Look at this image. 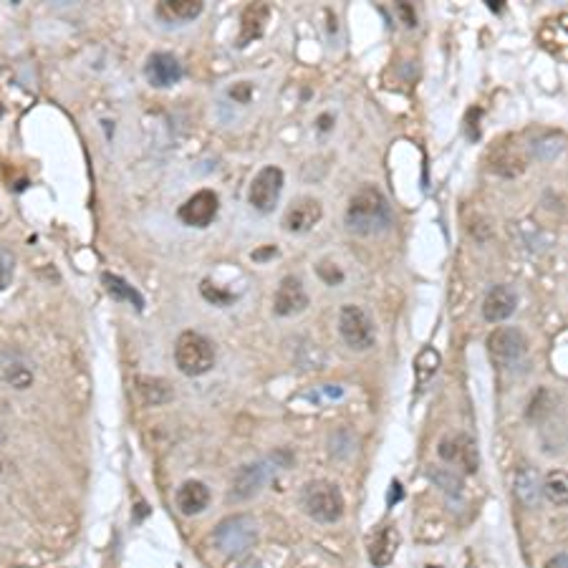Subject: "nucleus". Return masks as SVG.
Masks as SVG:
<instances>
[{
	"instance_id": "obj_1",
	"label": "nucleus",
	"mask_w": 568,
	"mask_h": 568,
	"mask_svg": "<svg viewBox=\"0 0 568 568\" xmlns=\"http://www.w3.org/2000/svg\"><path fill=\"white\" fill-rule=\"evenodd\" d=\"M344 225L349 233L359 235V238H369V235H379L389 230L392 225V208L389 200L379 187L364 185L351 195L349 205H346Z\"/></svg>"
},
{
	"instance_id": "obj_2",
	"label": "nucleus",
	"mask_w": 568,
	"mask_h": 568,
	"mask_svg": "<svg viewBox=\"0 0 568 568\" xmlns=\"http://www.w3.org/2000/svg\"><path fill=\"white\" fill-rule=\"evenodd\" d=\"M301 505L316 523H339L344 518V495L339 485L326 483V480H314L308 483L301 493Z\"/></svg>"
},
{
	"instance_id": "obj_3",
	"label": "nucleus",
	"mask_w": 568,
	"mask_h": 568,
	"mask_svg": "<svg viewBox=\"0 0 568 568\" xmlns=\"http://www.w3.org/2000/svg\"><path fill=\"white\" fill-rule=\"evenodd\" d=\"M175 364L187 377H200L215 367V346L208 336L185 331L175 344Z\"/></svg>"
},
{
	"instance_id": "obj_4",
	"label": "nucleus",
	"mask_w": 568,
	"mask_h": 568,
	"mask_svg": "<svg viewBox=\"0 0 568 568\" xmlns=\"http://www.w3.org/2000/svg\"><path fill=\"white\" fill-rule=\"evenodd\" d=\"M291 457L286 452H276L268 460L253 462V465H245V468L238 470V475L233 478V490H230V498L233 500H248L253 495L261 493L273 478H276L278 470L286 468V462Z\"/></svg>"
},
{
	"instance_id": "obj_5",
	"label": "nucleus",
	"mask_w": 568,
	"mask_h": 568,
	"mask_svg": "<svg viewBox=\"0 0 568 568\" xmlns=\"http://www.w3.org/2000/svg\"><path fill=\"white\" fill-rule=\"evenodd\" d=\"M488 351L495 367L505 369V372H515L528 359V339L521 329L500 326L488 336Z\"/></svg>"
},
{
	"instance_id": "obj_6",
	"label": "nucleus",
	"mask_w": 568,
	"mask_h": 568,
	"mask_svg": "<svg viewBox=\"0 0 568 568\" xmlns=\"http://www.w3.org/2000/svg\"><path fill=\"white\" fill-rule=\"evenodd\" d=\"M258 538V526L250 515H230L225 521L218 523L213 533L215 548H220L228 556L235 553H245Z\"/></svg>"
},
{
	"instance_id": "obj_7",
	"label": "nucleus",
	"mask_w": 568,
	"mask_h": 568,
	"mask_svg": "<svg viewBox=\"0 0 568 568\" xmlns=\"http://www.w3.org/2000/svg\"><path fill=\"white\" fill-rule=\"evenodd\" d=\"M339 334L344 344L351 351H367L372 349L377 334H374V324L369 314L361 306H344L339 314Z\"/></svg>"
},
{
	"instance_id": "obj_8",
	"label": "nucleus",
	"mask_w": 568,
	"mask_h": 568,
	"mask_svg": "<svg viewBox=\"0 0 568 568\" xmlns=\"http://www.w3.org/2000/svg\"><path fill=\"white\" fill-rule=\"evenodd\" d=\"M283 172L278 167H266L255 175V180L250 182V192H248V200L258 213H273L278 205V197H281L283 190Z\"/></svg>"
},
{
	"instance_id": "obj_9",
	"label": "nucleus",
	"mask_w": 568,
	"mask_h": 568,
	"mask_svg": "<svg viewBox=\"0 0 568 568\" xmlns=\"http://www.w3.org/2000/svg\"><path fill=\"white\" fill-rule=\"evenodd\" d=\"M440 460L452 465V468H460L462 473H478L480 468V452L475 445L473 437L468 435H452L447 440L440 442Z\"/></svg>"
},
{
	"instance_id": "obj_10",
	"label": "nucleus",
	"mask_w": 568,
	"mask_h": 568,
	"mask_svg": "<svg viewBox=\"0 0 568 568\" xmlns=\"http://www.w3.org/2000/svg\"><path fill=\"white\" fill-rule=\"evenodd\" d=\"M324 218V208L316 197H296V200L288 205L286 215H283V228L288 233H308L319 225V220Z\"/></svg>"
},
{
	"instance_id": "obj_11",
	"label": "nucleus",
	"mask_w": 568,
	"mask_h": 568,
	"mask_svg": "<svg viewBox=\"0 0 568 568\" xmlns=\"http://www.w3.org/2000/svg\"><path fill=\"white\" fill-rule=\"evenodd\" d=\"M220 208V200L213 190H200L190 197L180 208V220L190 228H208L215 220Z\"/></svg>"
},
{
	"instance_id": "obj_12",
	"label": "nucleus",
	"mask_w": 568,
	"mask_h": 568,
	"mask_svg": "<svg viewBox=\"0 0 568 568\" xmlns=\"http://www.w3.org/2000/svg\"><path fill=\"white\" fill-rule=\"evenodd\" d=\"M308 308V293L303 288L301 278L286 276L273 296V314L276 316H296Z\"/></svg>"
},
{
	"instance_id": "obj_13",
	"label": "nucleus",
	"mask_w": 568,
	"mask_h": 568,
	"mask_svg": "<svg viewBox=\"0 0 568 568\" xmlns=\"http://www.w3.org/2000/svg\"><path fill=\"white\" fill-rule=\"evenodd\" d=\"M144 74H147L149 84L157 86V89H167V86L180 84V79L185 76V69L177 61V56L165 54V51H157L147 59L144 64Z\"/></svg>"
},
{
	"instance_id": "obj_14",
	"label": "nucleus",
	"mask_w": 568,
	"mask_h": 568,
	"mask_svg": "<svg viewBox=\"0 0 568 568\" xmlns=\"http://www.w3.org/2000/svg\"><path fill=\"white\" fill-rule=\"evenodd\" d=\"M518 308V293L510 286H493L483 301V316L488 324H503Z\"/></svg>"
},
{
	"instance_id": "obj_15",
	"label": "nucleus",
	"mask_w": 568,
	"mask_h": 568,
	"mask_svg": "<svg viewBox=\"0 0 568 568\" xmlns=\"http://www.w3.org/2000/svg\"><path fill=\"white\" fill-rule=\"evenodd\" d=\"M0 382L13 389H28L33 384V369L18 351H0Z\"/></svg>"
},
{
	"instance_id": "obj_16",
	"label": "nucleus",
	"mask_w": 568,
	"mask_h": 568,
	"mask_svg": "<svg viewBox=\"0 0 568 568\" xmlns=\"http://www.w3.org/2000/svg\"><path fill=\"white\" fill-rule=\"evenodd\" d=\"M175 503L182 515H200L210 505V488L200 480H187L177 490Z\"/></svg>"
},
{
	"instance_id": "obj_17",
	"label": "nucleus",
	"mask_w": 568,
	"mask_h": 568,
	"mask_svg": "<svg viewBox=\"0 0 568 568\" xmlns=\"http://www.w3.org/2000/svg\"><path fill=\"white\" fill-rule=\"evenodd\" d=\"M513 485L515 495H518V500H521L526 508H538V503H541L543 498V485L533 465H521V468L515 470Z\"/></svg>"
},
{
	"instance_id": "obj_18",
	"label": "nucleus",
	"mask_w": 568,
	"mask_h": 568,
	"mask_svg": "<svg viewBox=\"0 0 568 568\" xmlns=\"http://www.w3.org/2000/svg\"><path fill=\"white\" fill-rule=\"evenodd\" d=\"M202 8H205L202 0H165V3L157 6V16L162 21L172 23V26H180V23L195 21L202 13Z\"/></svg>"
},
{
	"instance_id": "obj_19",
	"label": "nucleus",
	"mask_w": 568,
	"mask_h": 568,
	"mask_svg": "<svg viewBox=\"0 0 568 568\" xmlns=\"http://www.w3.org/2000/svg\"><path fill=\"white\" fill-rule=\"evenodd\" d=\"M101 283H104V288L109 291V296L117 298V301H122V303H127V306H132L137 314H142L144 306H147L142 293H139L132 283L124 281V278L114 276V273H104V276H101Z\"/></svg>"
},
{
	"instance_id": "obj_20",
	"label": "nucleus",
	"mask_w": 568,
	"mask_h": 568,
	"mask_svg": "<svg viewBox=\"0 0 568 568\" xmlns=\"http://www.w3.org/2000/svg\"><path fill=\"white\" fill-rule=\"evenodd\" d=\"M397 546H399L397 531H394L392 526L382 528V531L377 533V538L372 541V548H369V558H372L374 566L384 568L387 563H392L394 553H397Z\"/></svg>"
},
{
	"instance_id": "obj_21",
	"label": "nucleus",
	"mask_w": 568,
	"mask_h": 568,
	"mask_svg": "<svg viewBox=\"0 0 568 568\" xmlns=\"http://www.w3.org/2000/svg\"><path fill=\"white\" fill-rule=\"evenodd\" d=\"M266 18H268V6H263V3H253V6L245 8L243 31H240L238 46H248L253 38L261 36L263 26H266Z\"/></svg>"
},
{
	"instance_id": "obj_22",
	"label": "nucleus",
	"mask_w": 568,
	"mask_h": 568,
	"mask_svg": "<svg viewBox=\"0 0 568 568\" xmlns=\"http://www.w3.org/2000/svg\"><path fill=\"white\" fill-rule=\"evenodd\" d=\"M427 475H430L432 483H435L440 490H445V493L455 495V498L457 495H462V478L452 473L450 468H437V465H430V468H427Z\"/></svg>"
},
{
	"instance_id": "obj_23",
	"label": "nucleus",
	"mask_w": 568,
	"mask_h": 568,
	"mask_svg": "<svg viewBox=\"0 0 568 568\" xmlns=\"http://www.w3.org/2000/svg\"><path fill=\"white\" fill-rule=\"evenodd\" d=\"M139 392H142L144 404H152V407L172 399L170 384L162 382V379H144V382H139Z\"/></svg>"
},
{
	"instance_id": "obj_24",
	"label": "nucleus",
	"mask_w": 568,
	"mask_h": 568,
	"mask_svg": "<svg viewBox=\"0 0 568 568\" xmlns=\"http://www.w3.org/2000/svg\"><path fill=\"white\" fill-rule=\"evenodd\" d=\"M543 495H546L548 500H551L553 505H558V508H563L568 500V480L566 475L561 473V470H556V473L548 475L546 485H543Z\"/></svg>"
},
{
	"instance_id": "obj_25",
	"label": "nucleus",
	"mask_w": 568,
	"mask_h": 568,
	"mask_svg": "<svg viewBox=\"0 0 568 568\" xmlns=\"http://www.w3.org/2000/svg\"><path fill=\"white\" fill-rule=\"evenodd\" d=\"M415 367H417V384L422 387V384L430 382V379L435 377L437 367H440V354H437L432 346H427V349H422L420 356H417Z\"/></svg>"
},
{
	"instance_id": "obj_26",
	"label": "nucleus",
	"mask_w": 568,
	"mask_h": 568,
	"mask_svg": "<svg viewBox=\"0 0 568 568\" xmlns=\"http://www.w3.org/2000/svg\"><path fill=\"white\" fill-rule=\"evenodd\" d=\"M13 266H16V261H13V255L8 253V250L0 248V291H6L8 283H11Z\"/></svg>"
},
{
	"instance_id": "obj_27",
	"label": "nucleus",
	"mask_w": 568,
	"mask_h": 568,
	"mask_svg": "<svg viewBox=\"0 0 568 568\" xmlns=\"http://www.w3.org/2000/svg\"><path fill=\"white\" fill-rule=\"evenodd\" d=\"M202 296L205 298H210L213 303H218V306H223V303H228V301H233V296H228V293H215V288H213V283H202Z\"/></svg>"
},
{
	"instance_id": "obj_28",
	"label": "nucleus",
	"mask_w": 568,
	"mask_h": 568,
	"mask_svg": "<svg viewBox=\"0 0 568 568\" xmlns=\"http://www.w3.org/2000/svg\"><path fill=\"white\" fill-rule=\"evenodd\" d=\"M319 276L324 278L326 283H331V286H336V283H341V273H339V271H326L324 266H319Z\"/></svg>"
},
{
	"instance_id": "obj_29",
	"label": "nucleus",
	"mask_w": 568,
	"mask_h": 568,
	"mask_svg": "<svg viewBox=\"0 0 568 568\" xmlns=\"http://www.w3.org/2000/svg\"><path fill=\"white\" fill-rule=\"evenodd\" d=\"M548 568H566V556H556L548 563Z\"/></svg>"
}]
</instances>
